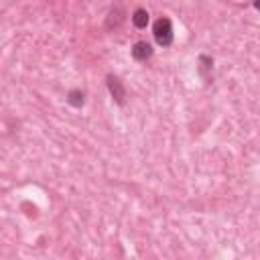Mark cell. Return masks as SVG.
<instances>
[{
  "label": "cell",
  "instance_id": "obj_2",
  "mask_svg": "<svg viewBox=\"0 0 260 260\" xmlns=\"http://www.w3.org/2000/svg\"><path fill=\"white\" fill-rule=\"evenodd\" d=\"M106 83H108V89H110L114 102H116L118 106H124V104H126V87H124L122 79H120L118 75H112V73H110V75L106 77Z\"/></svg>",
  "mask_w": 260,
  "mask_h": 260
},
{
  "label": "cell",
  "instance_id": "obj_7",
  "mask_svg": "<svg viewBox=\"0 0 260 260\" xmlns=\"http://www.w3.org/2000/svg\"><path fill=\"white\" fill-rule=\"evenodd\" d=\"M199 71H201V75L205 77V79H209V71L213 69V59L211 57H207V55H201L199 57Z\"/></svg>",
  "mask_w": 260,
  "mask_h": 260
},
{
  "label": "cell",
  "instance_id": "obj_8",
  "mask_svg": "<svg viewBox=\"0 0 260 260\" xmlns=\"http://www.w3.org/2000/svg\"><path fill=\"white\" fill-rule=\"evenodd\" d=\"M254 6H256V8L260 10V0H256V2H254Z\"/></svg>",
  "mask_w": 260,
  "mask_h": 260
},
{
  "label": "cell",
  "instance_id": "obj_6",
  "mask_svg": "<svg viewBox=\"0 0 260 260\" xmlns=\"http://www.w3.org/2000/svg\"><path fill=\"white\" fill-rule=\"evenodd\" d=\"M67 104L73 106V108H81V106L85 104V91H81V89H71V91L67 93Z\"/></svg>",
  "mask_w": 260,
  "mask_h": 260
},
{
  "label": "cell",
  "instance_id": "obj_1",
  "mask_svg": "<svg viewBox=\"0 0 260 260\" xmlns=\"http://www.w3.org/2000/svg\"><path fill=\"white\" fill-rule=\"evenodd\" d=\"M152 35H154V41L160 45V47H169L175 39V32H173V24L167 16H160L154 24H152Z\"/></svg>",
  "mask_w": 260,
  "mask_h": 260
},
{
  "label": "cell",
  "instance_id": "obj_4",
  "mask_svg": "<svg viewBox=\"0 0 260 260\" xmlns=\"http://www.w3.org/2000/svg\"><path fill=\"white\" fill-rule=\"evenodd\" d=\"M122 20H124V10H122V6H120V4H116V6L110 10L108 18H106V28H108V30L118 28V26L122 24Z\"/></svg>",
  "mask_w": 260,
  "mask_h": 260
},
{
  "label": "cell",
  "instance_id": "obj_5",
  "mask_svg": "<svg viewBox=\"0 0 260 260\" xmlns=\"http://www.w3.org/2000/svg\"><path fill=\"white\" fill-rule=\"evenodd\" d=\"M130 18H132V24L136 28H146V24H148V12L144 8H136Z\"/></svg>",
  "mask_w": 260,
  "mask_h": 260
},
{
  "label": "cell",
  "instance_id": "obj_3",
  "mask_svg": "<svg viewBox=\"0 0 260 260\" xmlns=\"http://www.w3.org/2000/svg\"><path fill=\"white\" fill-rule=\"evenodd\" d=\"M130 55L136 59V61H146L152 57V45L146 43V41H136L130 49Z\"/></svg>",
  "mask_w": 260,
  "mask_h": 260
}]
</instances>
